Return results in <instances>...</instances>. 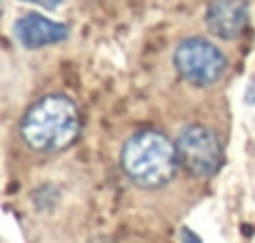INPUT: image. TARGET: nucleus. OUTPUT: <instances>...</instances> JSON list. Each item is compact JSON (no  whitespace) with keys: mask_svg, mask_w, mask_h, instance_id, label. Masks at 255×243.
<instances>
[{"mask_svg":"<svg viewBox=\"0 0 255 243\" xmlns=\"http://www.w3.org/2000/svg\"><path fill=\"white\" fill-rule=\"evenodd\" d=\"M83 131V118L73 98L53 93L35 100L23 120L20 138L28 148L38 153H60L70 148Z\"/></svg>","mask_w":255,"mask_h":243,"instance_id":"obj_1","label":"nucleus"},{"mask_svg":"<svg viewBox=\"0 0 255 243\" xmlns=\"http://www.w3.org/2000/svg\"><path fill=\"white\" fill-rule=\"evenodd\" d=\"M120 168L140 188H163L180 168L178 146L155 128L138 131L123 143Z\"/></svg>","mask_w":255,"mask_h":243,"instance_id":"obj_2","label":"nucleus"},{"mask_svg":"<svg viewBox=\"0 0 255 243\" xmlns=\"http://www.w3.org/2000/svg\"><path fill=\"white\" fill-rule=\"evenodd\" d=\"M173 63H175V70L180 73V78H185L190 85H198V88L215 85L228 70L225 53L203 38L180 40L173 53Z\"/></svg>","mask_w":255,"mask_h":243,"instance_id":"obj_3","label":"nucleus"},{"mask_svg":"<svg viewBox=\"0 0 255 243\" xmlns=\"http://www.w3.org/2000/svg\"><path fill=\"white\" fill-rule=\"evenodd\" d=\"M178 156H180V166L193 173L195 178H210L220 171L223 166V146L220 138L215 136V131H210L208 126L193 123L185 126L178 138Z\"/></svg>","mask_w":255,"mask_h":243,"instance_id":"obj_4","label":"nucleus"},{"mask_svg":"<svg viewBox=\"0 0 255 243\" xmlns=\"http://www.w3.org/2000/svg\"><path fill=\"white\" fill-rule=\"evenodd\" d=\"M248 0H210L205 8V25L220 40H235L248 28Z\"/></svg>","mask_w":255,"mask_h":243,"instance_id":"obj_5","label":"nucleus"},{"mask_svg":"<svg viewBox=\"0 0 255 243\" xmlns=\"http://www.w3.org/2000/svg\"><path fill=\"white\" fill-rule=\"evenodd\" d=\"M70 30L65 23H55L40 13H25L15 20V38L28 50H40L68 40Z\"/></svg>","mask_w":255,"mask_h":243,"instance_id":"obj_6","label":"nucleus"},{"mask_svg":"<svg viewBox=\"0 0 255 243\" xmlns=\"http://www.w3.org/2000/svg\"><path fill=\"white\" fill-rule=\"evenodd\" d=\"M20 3H30V5H40L43 10H55L63 5V0H20Z\"/></svg>","mask_w":255,"mask_h":243,"instance_id":"obj_7","label":"nucleus"},{"mask_svg":"<svg viewBox=\"0 0 255 243\" xmlns=\"http://www.w3.org/2000/svg\"><path fill=\"white\" fill-rule=\"evenodd\" d=\"M180 243H203V241H200L198 233H193L188 226H183V228H180Z\"/></svg>","mask_w":255,"mask_h":243,"instance_id":"obj_8","label":"nucleus"},{"mask_svg":"<svg viewBox=\"0 0 255 243\" xmlns=\"http://www.w3.org/2000/svg\"><path fill=\"white\" fill-rule=\"evenodd\" d=\"M245 103H248V105H255V73H253V78L248 80V88H245Z\"/></svg>","mask_w":255,"mask_h":243,"instance_id":"obj_9","label":"nucleus"}]
</instances>
